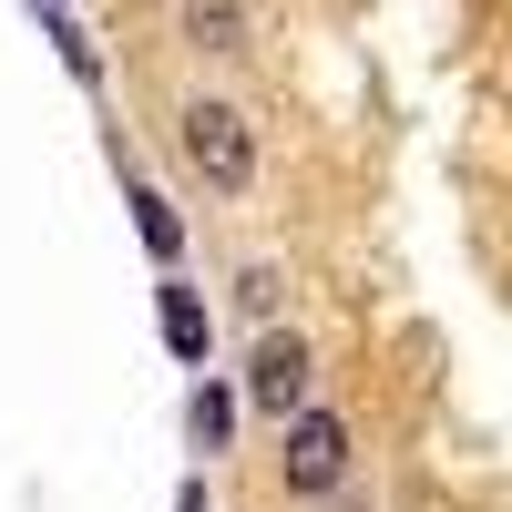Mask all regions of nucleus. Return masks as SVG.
Segmentation results:
<instances>
[{
	"instance_id": "f257e3e1",
	"label": "nucleus",
	"mask_w": 512,
	"mask_h": 512,
	"mask_svg": "<svg viewBox=\"0 0 512 512\" xmlns=\"http://www.w3.org/2000/svg\"><path fill=\"white\" fill-rule=\"evenodd\" d=\"M175 144H185V164H195L216 195H246V185H256V134H246L236 103H185V113H175Z\"/></svg>"
},
{
	"instance_id": "f03ea898",
	"label": "nucleus",
	"mask_w": 512,
	"mask_h": 512,
	"mask_svg": "<svg viewBox=\"0 0 512 512\" xmlns=\"http://www.w3.org/2000/svg\"><path fill=\"white\" fill-rule=\"evenodd\" d=\"M338 482H349V420L297 410L287 420V492H338Z\"/></svg>"
},
{
	"instance_id": "7ed1b4c3",
	"label": "nucleus",
	"mask_w": 512,
	"mask_h": 512,
	"mask_svg": "<svg viewBox=\"0 0 512 512\" xmlns=\"http://www.w3.org/2000/svg\"><path fill=\"white\" fill-rule=\"evenodd\" d=\"M246 400L267 410V420H287L297 400H308V338H297V328H267V338H256V359H246Z\"/></svg>"
},
{
	"instance_id": "20e7f679",
	"label": "nucleus",
	"mask_w": 512,
	"mask_h": 512,
	"mask_svg": "<svg viewBox=\"0 0 512 512\" xmlns=\"http://www.w3.org/2000/svg\"><path fill=\"white\" fill-rule=\"evenodd\" d=\"M205 338H216L205 297H195V287H164V349H175L185 369H205Z\"/></svg>"
},
{
	"instance_id": "39448f33",
	"label": "nucleus",
	"mask_w": 512,
	"mask_h": 512,
	"mask_svg": "<svg viewBox=\"0 0 512 512\" xmlns=\"http://www.w3.org/2000/svg\"><path fill=\"white\" fill-rule=\"evenodd\" d=\"M185 41L195 52H246V11L236 0H185Z\"/></svg>"
},
{
	"instance_id": "423d86ee",
	"label": "nucleus",
	"mask_w": 512,
	"mask_h": 512,
	"mask_svg": "<svg viewBox=\"0 0 512 512\" xmlns=\"http://www.w3.org/2000/svg\"><path fill=\"white\" fill-rule=\"evenodd\" d=\"M185 431H195V451H226V431H236V400H226V390H195V400H185Z\"/></svg>"
},
{
	"instance_id": "0eeeda50",
	"label": "nucleus",
	"mask_w": 512,
	"mask_h": 512,
	"mask_svg": "<svg viewBox=\"0 0 512 512\" xmlns=\"http://www.w3.org/2000/svg\"><path fill=\"white\" fill-rule=\"evenodd\" d=\"M134 226H144L154 256H175V246H185V226H175V205H164V195H134Z\"/></svg>"
},
{
	"instance_id": "6e6552de",
	"label": "nucleus",
	"mask_w": 512,
	"mask_h": 512,
	"mask_svg": "<svg viewBox=\"0 0 512 512\" xmlns=\"http://www.w3.org/2000/svg\"><path fill=\"white\" fill-rule=\"evenodd\" d=\"M277 297H287V277H277V267H246V277H236V308H246V318H267Z\"/></svg>"
},
{
	"instance_id": "1a4fd4ad",
	"label": "nucleus",
	"mask_w": 512,
	"mask_h": 512,
	"mask_svg": "<svg viewBox=\"0 0 512 512\" xmlns=\"http://www.w3.org/2000/svg\"><path fill=\"white\" fill-rule=\"evenodd\" d=\"M175 512H205V482H185V492H175Z\"/></svg>"
},
{
	"instance_id": "9d476101",
	"label": "nucleus",
	"mask_w": 512,
	"mask_h": 512,
	"mask_svg": "<svg viewBox=\"0 0 512 512\" xmlns=\"http://www.w3.org/2000/svg\"><path fill=\"white\" fill-rule=\"evenodd\" d=\"M52 11H62V0H52Z\"/></svg>"
}]
</instances>
